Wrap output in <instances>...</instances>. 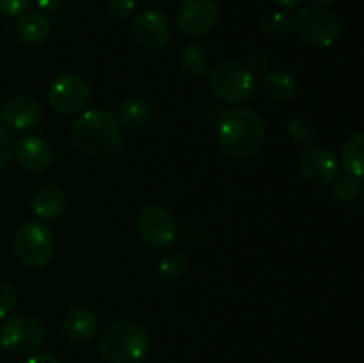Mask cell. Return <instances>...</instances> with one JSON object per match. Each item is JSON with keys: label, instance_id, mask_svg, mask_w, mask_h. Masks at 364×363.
Returning <instances> with one entry per match:
<instances>
[{"label": "cell", "instance_id": "cell-1", "mask_svg": "<svg viewBox=\"0 0 364 363\" xmlns=\"http://www.w3.org/2000/svg\"><path fill=\"white\" fill-rule=\"evenodd\" d=\"M265 135V121L255 109L233 107L220 116L219 148L230 159L252 157L263 146Z\"/></svg>", "mask_w": 364, "mask_h": 363}, {"label": "cell", "instance_id": "cell-2", "mask_svg": "<svg viewBox=\"0 0 364 363\" xmlns=\"http://www.w3.org/2000/svg\"><path fill=\"white\" fill-rule=\"evenodd\" d=\"M71 139L82 153L96 159H110L123 148L119 123L105 109L82 112L71 127Z\"/></svg>", "mask_w": 364, "mask_h": 363}, {"label": "cell", "instance_id": "cell-3", "mask_svg": "<svg viewBox=\"0 0 364 363\" xmlns=\"http://www.w3.org/2000/svg\"><path fill=\"white\" fill-rule=\"evenodd\" d=\"M149 351L151 337L135 320H116L100 337V352L110 363H142Z\"/></svg>", "mask_w": 364, "mask_h": 363}, {"label": "cell", "instance_id": "cell-4", "mask_svg": "<svg viewBox=\"0 0 364 363\" xmlns=\"http://www.w3.org/2000/svg\"><path fill=\"white\" fill-rule=\"evenodd\" d=\"M299 38L315 48H327L341 36V20L334 11L326 6H306L294 20Z\"/></svg>", "mask_w": 364, "mask_h": 363}, {"label": "cell", "instance_id": "cell-5", "mask_svg": "<svg viewBox=\"0 0 364 363\" xmlns=\"http://www.w3.org/2000/svg\"><path fill=\"white\" fill-rule=\"evenodd\" d=\"M18 260L28 269H41L52 260L55 241L53 233L41 221H27L16 230L13 238Z\"/></svg>", "mask_w": 364, "mask_h": 363}, {"label": "cell", "instance_id": "cell-6", "mask_svg": "<svg viewBox=\"0 0 364 363\" xmlns=\"http://www.w3.org/2000/svg\"><path fill=\"white\" fill-rule=\"evenodd\" d=\"M210 89L217 98L228 103H242L252 98L256 77L245 64L220 63L210 71Z\"/></svg>", "mask_w": 364, "mask_h": 363}, {"label": "cell", "instance_id": "cell-7", "mask_svg": "<svg viewBox=\"0 0 364 363\" xmlns=\"http://www.w3.org/2000/svg\"><path fill=\"white\" fill-rule=\"evenodd\" d=\"M46 330L32 315H13L0 327V345L13 354H32L45 344Z\"/></svg>", "mask_w": 364, "mask_h": 363}, {"label": "cell", "instance_id": "cell-8", "mask_svg": "<svg viewBox=\"0 0 364 363\" xmlns=\"http://www.w3.org/2000/svg\"><path fill=\"white\" fill-rule=\"evenodd\" d=\"M139 237L153 249H164L173 244L178 235V224L173 214L160 205L146 206L137 221Z\"/></svg>", "mask_w": 364, "mask_h": 363}, {"label": "cell", "instance_id": "cell-9", "mask_svg": "<svg viewBox=\"0 0 364 363\" xmlns=\"http://www.w3.org/2000/svg\"><path fill=\"white\" fill-rule=\"evenodd\" d=\"M219 9L215 0H181L174 13L178 31L187 38H201L215 25Z\"/></svg>", "mask_w": 364, "mask_h": 363}, {"label": "cell", "instance_id": "cell-10", "mask_svg": "<svg viewBox=\"0 0 364 363\" xmlns=\"http://www.w3.org/2000/svg\"><path fill=\"white\" fill-rule=\"evenodd\" d=\"M91 89L77 75H59L50 82L48 103L60 114H77L87 105Z\"/></svg>", "mask_w": 364, "mask_h": 363}, {"label": "cell", "instance_id": "cell-11", "mask_svg": "<svg viewBox=\"0 0 364 363\" xmlns=\"http://www.w3.org/2000/svg\"><path fill=\"white\" fill-rule=\"evenodd\" d=\"M299 169L309 184L323 187L338 180L340 160L333 149L326 146H309L299 159Z\"/></svg>", "mask_w": 364, "mask_h": 363}, {"label": "cell", "instance_id": "cell-12", "mask_svg": "<svg viewBox=\"0 0 364 363\" xmlns=\"http://www.w3.org/2000/svg\"><path fill=\"white\" fill-rule=\"evenodd\" d=\"M132 32L141 46L148 50H160L169 41L171 25L160 11L146 9L135 14Z\"/></svg>", "mask_w": 364, "mask_h": 363}, {"label": "cell", "instance_id": "cell-13", "mask_svg": "<svg viewBox=\"0 0 364 363\" xmlns=\"http://www.w3.org/2000/svg\"><path fill=\"white\" fill-rule=\"evenodd\" d=\"M63 333L75 344H87L95 338L98 320L95 312L85 305H71L63 313Z\"/></svg>", "mask_w": 364, "mask_h": 363}, {"label": "cell", "instance_id": "cell-14", "mask_svg": "<svg viewBox=\"0 0 364 363\" xmlns=\"http://www.w3.org/2000/svg\"><path fill=\"white\" fill-rule=\"evenodd\" d=\"M14 157L23 171L32 174L45 173L52 166V148L45 139L38 135H27L20 139L14 148Z\"/></svg>", "mask_w": 364, "mask_h": 363}, {"label": "cell", "instance_id": "cell-15", "mask_svg": "<svg viewBox=\"0 0 364 363\" xmlns=\"http://www.w3.org/2000/svg\"><path fill=\"white\" fill-rule=\"evenodd\" d=\"M4 121L9 125L11 128L16 130H27V128L34 127L41 117V107H39L38 100L34 96L27 95V93H18V95L11 96L4 105Z\"/></svg>", "mask_w": 364, "mask_h": 363}, {"label": "cell", "instance_id": "cell-16", "mask_svg": "<svg viewBox=\"0 0 364 363\" xmlns=\"http://www.w3.org/2000/svg\"><path fill=\"white\" fill-rule=\"evenodd\" d=\"M68 196L64 189L57 184H46L39 187L32 196V212L39 219H57L66 210Z\"/></svg>", "mask_w": 364, "mask_h": 363}, {"label": "cell", "instance_id": "cell-17", "mask_svg": "<svg viewBox=\"0 0 364 363\" xmlns=\"http://www.w3.org/2000/svg\"><path fill=\"white\" fill-rule=\"evenodd\" d=\"M262 91L272 102H290L295 96V93H297V80L287 70L269 71L262 78Z\"/></svg>", "mask_w": 364, "mask_h": 363}, {"label": "cell", "instance_id": "cell-18", "mask_svg": "<svg viewBox=\"0 0 364 363\" xmlns=\"http://www.w3.org/2000/svg\"><path fill=\"white\" fill-rule=\"evenodd\" d=\"M18 39L25 46H41L50 36V21L41 13H27L20 18L16 25Z\"/></svg>", "mask_w": 364, "mask_h": 363}, {"label": "cell", "instance_id": "cell-19", "mask_svg": "<svg viewBox=\"0 0 364 363\" xmlns=\"http://www.w3.org/2000/svg\"><path fill=\"white\" fill-rule=\"evenodd\" d=\"M151 114L153 109L148 100L141 98V96H132L127 102L121 103L116 120L119 127L135 130V128L146 127L151 120Z\"/></svg>", "mask_w": 364, "mask_h": 363}, {"label": "cell", "instance_id": "cell-20", "mask_svg": "<svg viewBox=\"0 0 364 363\" xmlns=\"http://www.w3.org/2000/svg\"><path fill=\"white\" fill-rule=\"evenodd\" d=\"M341 164L350 177L364 178V132L347 139L341 149Z\"/></svg>", "mask_w": 364, "mask_h": 363}, {"label": "cell", "instance_id": "cell-21", "mask_svg": "<svg viewBox=\"0 0 364 363\" xmlns=\"http://www.w3.org/2000/svg\"><path fill=\"white\" fill-rule=\"evenodd\" d=\"M210 56L206 52L205 46H201L199 43H191V45L185 46L181 50L180 56V66L187 77L191 78H199L206 73V68H208Z\"/></svg>", "mask_w": 364, "mask_h": 363}, {"label": "cell", "instance_id": "cell-22", "mask_svg": "<svg viewBox=\"0 0 364 363\" xmlns=\"http://www.w3.org/2000/svg\"><path fill=\"white\" fill-rule=\"evenodd\" d=\"M188 258L183 251H167L159 262V274L167 281H176L187 273Z\"/></svg>", "mask_w": 364, "mask_h": 363}, {"label": "cell", "instance_id": "cell-23", "mask_svg": "<svg viewBox=\"0 0 364 363\" xmlns=\"http://www.w3.org/2000/svg\"><path fill=\"white\" fill-rule=\"evenodd\" d=\"M294 28V20L283 11H274L262 20V31L269 38L284 39Z\"/></svg>", "mask_w": 364, "mask_h": 363}, {"label": "cell", "instance_id": "cell-24", "mask_svg": "<svg viewBox=\"0 0 364 363\" xmlns=\"http://www.w3.org/2000/svg\"><path fill=\"white\" fill-rule=\"evenodd\" d=\"M361 178H355V177H343L334 184L333 187V196L341 203H352L355 201L358 198H361L363 194V184Z\"/></svg>", "mask_w": 364, "mask_h": 363}, {"label": "cell", "instance_id": "cell-25", "mask_svg": "<svg viewBox=\"0 0 364 363\" xmlns=\"http://www.w3.org/2000/svg\"><path fill=\"white\" fill-rule=\"evenodd\" d=\"M287 134L295 144H309L315 137V128H313L311 121L306 120L304 116H294L288 121Z\"/></svg>", "mask_w": 364, "mask_h": 363}, {"label": "cell", "instance_id": "cell-26", "mask_svg": "<svg viewBox=\"0 0 364 363\" xmlns=\"http://www.w3.org/2000/svg\"><path fill=\"white\" fill-rule=\"evenodd\" d=\"M14 148H16V142H14L13 132L7 125L0 123V171L11 164L14 157Z\"/></svg>", "mask_w": 364, "mask_h": 363}, {"label": "cell", "instance_id": "cell-27", "mask_svg": "<svg viewBox=\"0 0 364 363\" xmlns=\"http://www.w3.org/2000/svg\"><path fill=\"white\" fill-rule=\"evenodd\" d=\"M16 306V290L7 281H0V319L9 315Z\"/></svg>", "mask_w": 364, "mask_h": 363}, {"label": "cell", "instance_id": "cell-28", "mask_svg": "<svg viewBox=\"0 0 364 363\" xmlns=\"http://www.w3.org/2000/svg\"><path fill=\"white\" fill-rule=\"evenodd\" d=\"M137 2L135 0H107V9L117 20H127L135 14Z\"/></svg>", "mask_w": 364, "mask_h": 363}, {"label": "cell", "instance_id": "cell-29", "mask_svg": "<svg viewBox=\"0 0 364 363\" xmlns=\"http://www.w3.org/2000/svg\"><path fill=\"white\" fill-rule=\"evenodd\" d=\"M270 64H272V57H270V53L267 52V50L259 48L249 56L247 64H245V66H247L252 73H258V71L269 70Z\"/></svg>", "mask_w": 364, "mask_h": 363}, {"label": "cell", "instance_id": "cell-30", "mask_svg": "<svg viewBox=\"0 0 364 363\" xmlns=\"http://www.w3.org/2000/svg\"><path fill=\"white\" fill-rule=\"evenodd\" d=\"M31 6V0H0V14L6 16H20Z\"/></svg>", "mask_w": 364, "mask_h": 363}, {"label": "cell", "instance_id": "cell-31", "mask_svg": "<svg viewBox=\"0 0 364 363\" xmlns=\"http://www.w3.org/2000/svg\"><path fill=\"white\" fill-rule=\"evenodd\" d=\"M180 233L185 241H201L206 235V228L203 226V223H199V221H187V223L181 226Z\"/></svg>", "mask_w": 364, "mask_h": 363}, {"label": "cell", "instance_id": "cell-32", "mask_svg": "<svg viewBox=\"0 0 364 363\" xmlns=\"http://www.w3.org/2000/svg\"><path fill=\"white\" fill-rule=\"evenodd\" d=\"M23 363H60V362L57 359V356L52 354V352H38V354L28 356Z\"/></svg>", "mask_w": 364, "mask_h": 363}, {"label": "cell", "instance_id": "cell-33", "mask_svg": "<svg viewBox=\"0 0 364 363\" xmlns=\"http://www.w3.org/2000/svg\"><path fill=\"white\" fill-rule=\"evenodd\" d=\"M68 0H36L39 9L43 11H48V13H53V11H59L60 7L66 4Z\"/></svg>", "mask_w": 364, "mask_h": 363}, {"label": "cell", "instance_id": "cell-34", "mask_svg": "<svg viewBox=\"0 0 364 363\" xmlns=\"http://www.w3.org/2000/svg\"><path fill=\"white\" fill-rule=\"evenodd\" d=\"M302 2H304V0H276L277 6H279L281 9H287V11L297 9V7H301Z\"/></svg>", "mask_w": 364, "mask_h": 363}, {"label": "cell", "instance_id": "cell-35", "mask_svg": "<svg viewBox=\"0 0 364 363\" xmlns=\"http://www.w3.org/2000/svg\"><path fill=\"white\" fill-rule=\"evenodd\" d=\"M316 2H318L320 4V6H331V4H334V2H336V0H316Z\"/></svg>", "mask_w": 364, "mask_h": 363}, {"label": "cell", "instance_id": "cell-36", "mask_svg": "<svg viewBox=\"0 0 364 363\" xmlns=\"http://www.w3.org/2000/svg\"><path fill=\"white\" fill-rule=\"evenodd\" d=\"M153 2H166V0H153Z\"/></svg>", "mask_w": 364, "mask_h": 363}, {"label": "cell", "instance_id": "cell-37", "mask_svg": "<svg viewBox=\"0 0 364 363\" xmlns=\"http://www.w3.org/2000/svg\"><path fill=\"white\" fill-rule=\"evenodd\" d=\"M0 347H2V345H0Z\"/></svg>", "mask_w": 364, "mask_h": 363}]
</instances>
